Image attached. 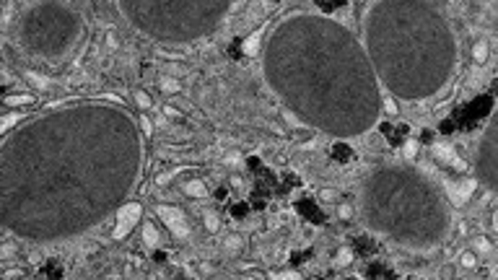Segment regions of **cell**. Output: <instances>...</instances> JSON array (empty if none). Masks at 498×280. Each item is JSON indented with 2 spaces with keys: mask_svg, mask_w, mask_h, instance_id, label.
I'll list each match as a JSON object with an SVG mask.
<instances>
[{
  "mask_svg": "<svg viewBox=\"0 0 498 280\" xmlns=\"http://www.w3.org/2000/svg\"><path fill=\"white\" fill-rule=\"evenodd\" d=\"M371 55L387 88L400 99H428L454 73L457 44L425 0H384L368 19Z\"/></svg>",
  "mask_w": 498,
  "mask_h": 280,
  "instance_id": "6da1fadb",
  "label": "cell"
},
{
  "mask_svg": "<svg viewBox=\"0 0 498 280\" xmlns=\"http://www.w3.org/2000/svg\"><path fill=\"white\" fill-rule=\"evenodd\" d=\"M366 203L397 205V210L371 213L368 221L376 223V231L407 247H433L446 236L449 210L441 195L428 179L418 171L397 169L382 171L368 179Z\"/></svg>",
  "mask_w": 498,
  "mask_h": 280,
  "instance_id": "7a4b0ae2",
  "label": "cell"
},
{
  "mask_svg": "<svg viewBox=\"0 0 498 280\" xmlns=\"http://www.w3.org/2000/svg\"><path fill=\"white\" fill-rule=\"evenodd\" d=\"M477 177L485 184H491L498 189V109L493 112L491 122L480 138V148H477Z\"/></svg>",
  "mask_w": 498,
  "mask_h": 280,
  "instance_id": "3957f363",
  "label": "cell"
},
{
  "mask_svg": "<svg viewBox=\"0 0 498 280\" xmlns=\"http://www.w3.org/2000/svg\"><path fill=\"white\" fill-rule=\"evenodd\" d=\"M156 215L166 223V229L174 233L177 239H187V236H189L187 215L179 210V207H174V205H158V207H156Z\"/></svg>",
  "mask_w": 498,
  "mask_h": 280,
  "instance_id": "277c9868",
  "label": "cell"
},
{
  "mask_svg": "<svg viewBox=\"0 0 498 280\" xmlns=\"http://www.w3.org/2000/svg\"><path fill=\"white\" fill-rule=\"evenodd\" d=\"M140 221V205L138 203H128L125 207H120V213H117V226H114V233L112 236L120 241L125 239L128 233L132 231V226Z\"/></svg>",
  "mask_w": 498,
  "mask_h": 280,
  "instance_id": "5b68a950",
  "label": "cell"
},
{
  "mask_svg": "<svg viewBox=\"0 0 498 280\" xmlns=\"http://www.w3.org/2000/svg\"><path fill=\"white\" fill-rule=\"evenodd\" d=\"M182 192L187 197H195V200H203V197H208V187L200 182V179H189V182L182 187Z\"/></svg>",
  "mask_w": 498,
  "mask_h": 280,
  "instance_id": "8992f818",
  "label": "cell"
},
{
  "mask_svg": "<svg viewBox=\"0 0 498 280\" xmlns=\"http://www.w3.org/2000/svg\"><path fill=\"white\" fill-rule=\"evenodd\" d=\"M143 244H146V247H156L158 244V231L153 229L151 223L143 226Z\"/></svg>",
  "mask_w": 498,
  "mask_h": 280,
  "instance_id": "52a82bcc",
  "label": "cell"
},
{
  "mask_svg": "<svg viewBox=\"0 0 498 280\" xmlns=\"http://www.w3.org/2000/svg\"><path fill=\"white\" fill-rule=\"evenodd\" d=\"M260 37H262V31H255V34H252V37L247 39V42L241 44L244 55H255V52H257V42H260Z\"/></svg>",
  "mask_w": 498,
  "mask_h": 280,
  "instance_id": "ba28073f",
  "label": "cell"
},
{
  "mask_svg": "<svg viewBox=\"0 0 498 280\" xmlns=\"http://www.w3.org/2000/svg\"><path fill=\"white\" fill-rule=\"evenodd\" d=\"M472 60H475V62H485V60H488V44H485V42H475V47H472Z\"/></svg>",
  "mask_w": 498,
  "mask_h": 280,
  "instance_id": "9c48e42d",
  "label": "cell"
},
{
  "mask_svg": "<svg viewBox=\"0 0 498 280\" xmlns=\"http://www.w3.org/2000/svg\"><path fill=\"white\" fill-rule=\"evenodd\" d=\"M179 80L177 78H161V91H166V94H179Z\"/></svg>",
  "mask_w": 498,
  "mask_h": 280,
  "instance_id": "30bf717a",
  "label": "cell"
},
{
  "mask_svg": "<svg viewBox=\"0 0 498 280\" xmlns=\"http://www.w3.org/2000/svg\"><path fill=\"white\" fill-rule=\"evenodd\" d=\"M31 102H34V96H8L5 99L8 106H24V104H31Z\"/></svg>",
  "mask_w": 498,
  "mask_h": 280,
  "instance_id": "8fae6325",
  "label": "cell"
},
{
  "mask_svg": "<svg viewBox=\"0 0 498 280\" xmlns=\"http://www.w3.org/2000/svg\"><path fill=\"white\" fill-rule=\"evenodd\" d=\"M203 221H205V229H208V231H218V215H215V213H205Z\"/></svg>",
  "mask_w": 498,
  "mask_h": 280,
  "instance_id": "7c38bea8",
  "label": "cell"
},
{
  "mask_svg": "<svg viewBox=\"0 0 498 280\" xmlns=\"http://www.w3.org/2000/svg\"><path fill=\"white\" fill-rule=\"evenodd\" d=\"M135 104H138L140 109H148V106H151V96L143 94V91H135Z\"/></svg>",
  "mask_w": 498,
  "mask_h": 280,
  "instance_id": "4fadbf2b",
  "label": "cell"
},
{
  "mask_svg": "<svg viewBox=\"0 0 498 280\" xmlns=\"http://www.w3.org/2000/svg\"><path fill=\"white\" fill-rule=\"evenodd\" d=\"M19 120H21V114H8L5 120H3V125H0V130H3V132H5V130H11Z\"/></svg>",
  "mask_w": 498,
  "mask_h": 280,
  "instance_id": "5bb4252c",
  "label": "cell"
},
{
  "mask_svg": "<svg viewBox=\"0 0 498 280\" xmlns=\"http://www.w3.org/2000/svg\"><path fill=\"white\" fill-rule=\"evenodd\" d=\"M472 247H475V252H488V249H491V241H488L485 236H477L472 241Z\"/></svg>",
  "mask_w": 498,
  "mask_h": 280,
  "instance_id": "9a60e30c",
  "label": "cell"
},
{
  "mask_svg": "<svg viewBox=\"0 0 498 280\" xmlns=\"http://www.w3.org/2000/svg\"><path fill=\"white\" fill-rule=\"evenodd\" d=\"M239 247H241V239H239V236H229V239H226V249L236 252Z\"/></svg>",
  "mask_w": 498,
  "mask_h": 280,
  "instance_id": "2e32d148",
  "label": "cell"
},
{
  "mask_svg": "<svg viewBox=\"0 0 498 280\" xmlns=\"http://www.w3.org/2000/svg\"><path fill=\"white\" fill-rule=\"evenodd\" d=\"M475 262L477 259H475L472 252H465V255H462V265H465V267H475Z\"/></svg>",
  "mask_w": 498,
  "mask_h": 280,
  "instance_id": "e0dca14e",
  "label": "cell"
},
{
  "mask_svg": "<svg viewBox=\"0 0 498 280\" xmlns=\"http://www.w3.org/2000/svg\"><path fill=\"white\" fill-rule=\"evenodd\" d=\"M319 197H322L324 203H332V200H335V189H322Z\"/></svg>",
  "mask_w": 498,
  "mask_h": 280,
  "instance_id": "ac0fdd59",
  "label": "cell"
},
{
  "mask_svg": "<svg viewBox=\"0 0 498 280\" xmlns=\"http://www.w3.org/2000/svg\"><path fill=\"white\" fill-rule=\"evenodd\" d=\"M338 213H340V218H342V221H348V218H350V215H353V210H350V205H340V210H338Z\"/></svg>",
  "mask_w": 498,
  "mask_h": 280,
  "instance_id": "d6986e66",
  "label": "cell"
},
{
  "mask_svg": "<svg viewBox=\"0 0 498 280\" xmlns=\"http://www.w3.org/2000/svg\"><path fill=\"white\" fill-rule=\"evenodd\" d=\"M140 125H143V132H146V138H148V135L153 132V122H151V120H146V117H143V120H140Z\"/></svg>",
  "mask_w": 498,
  "mask_h": 280,
  "instance_id": "ffe728a7",
  "label": "cell"
},
{
  "mask_svg": "<svg viewBox=\"0 0 498 280\" xmlns=\"http://www.w3.org/2000/svg\"><path fill=\"white\" fill-rule=\"evenodd\" d=\"M415 151H418V148H415V143H407V146H405V158H413Z\"/></svg>",
  "mask_w": 498,
  "mask_h": 280,
  "instance_id": "44dd1931",
  "label": "cell"
},
{
  "mask_svg": "<svg viewBox=\"0 0 498 280\" xmlns=\"http://www.w3.org/2000/svg\"><path fill=\"white\" fill-rule=\"evenodd\" d=\"M338 259H340V265H345V262H350V249H342Z\"/></svg>",
  "mask_w": 498,
  "mask_h": 280,
  "instance_id": "7402d4cb",
  "label": "cell"
},
{
  "mask_svg": "<svg viewBox=\"0 0 498 280\" xmlns=\"http://www.w3.org/2000/svg\"><path fill=\"white\" fill-rule=\"evenodd\" d=\"M491 226H493V231L498 233V207L493 210V215H491Z\"/></svg>",
  "mask_w": 498,
  "mask_h": 280,
  "instance_id": "603a6c76",
  "label": "cell"
},
{
  "mask_svg": "<svg viewBox=\"0 0 498 280\" xmlns=\"http://www.w3.org/2000/svg\"><path fill=\"white\" fill-rule=\"evenodd\" d=\"M0 255H3V257H11V255H13V247H11V244H3V252H0Z\"/></svg>",
  "mask_w": 498,
  "mask_h": 280,
  "instance_id": "cb8c5ba5",
  "label": "cell"
},
{
  "mask_svg": "<svg viewBox=\"0 0 498 280\" xmlns=\"http://www.w3.org/2000/svg\"><path fill=\"white\" fill-rule=\"evenodd\" d=\"M236 161H239V156H236V153H231V156H226V164H236Z\"/></svg>",
  "mask_w": 498,
  "mask_h": 280,
  "instance_id": "d4e9b609",
  "label": "cell"
},
{
  "mask_svg": "<svg viewBox=\"0 0 498 280\" xmlns=\"http://www.w3.org/2000/svg\"><path fill=\"white\" fill-rule=\"evenodd\" d=\"M156 182H158V184H166V182H169V177H166V174H158V177H156Z\"/></svg>",
  "mask_w": 498,
  "mask_h": 280,
  "instance_id": "484cf974",
  "label": "cell"
},
{
  "mask_svg": "<svg viewBox=\"0 0 498 280\" xmlns=\"http://www.w3.org/2000/svg\"><path fill=\"white\" fill-rule=\"evenodd\" d=\"M387 112H389V114H394V112H397V104L389 102V104H387Z\"/></svg>",
  "mask_w": 498,
  "mask_h": 280,
  "instance_id": "4316f807",
  "label": "cell"
}]
</instances>
